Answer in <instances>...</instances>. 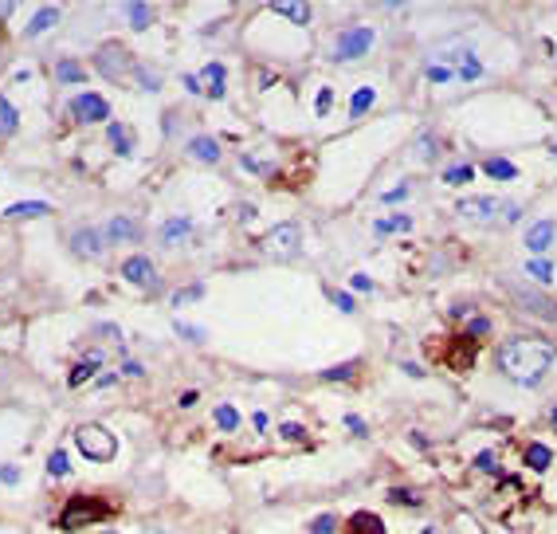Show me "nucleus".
<instances>
[{
    "instance_id": "f257e3e1",
    "label": "nucleus",
    "mask_w": 557,
    "mask_h": 534,
    "mask_svg": "<svg viewBox=\"0 0 557 534\" xmlns=\"http://www.w3.org/2000/svg\"><path fill=\"white\" fill-rule=\"evenodd\" d=\"M557 354L549 342H538V338H514L507 346L498 350V369L502 377L518 385H541L546 382V373L553 369Z\"/></svg>"
},
{
    "instance_id": "f03ea898",
    "label": "nucleus",
    "mask_w": 557,
    "mask_h": 534,
    "mask_svg": "<svg viewBox=\"0 0 557 534\" xmlns=\"http://www.w3.org/2000/svg\"><path fill=\"white\" fill-rule=\"evenodd\" d=\"M110 515V503L106 499H94V495H71L67 507L60 511V526L63 530H79L86 523H99V518Z\"/></svg>"
},
{
    "instance_id": "7ed1b4c3",
    "label": "nucleus",
    "mask_w": 557,
    "mask_h": 534,
    "mask_svg": "<svg viewBox=\"0 0 557 534\" xmlns=\"http://www.w3.org/2000/svg\"><path fill=\"white\" fill-rule=\"evenodd\" d=\"M75 444H79V452H83L86 460H94V464H106V460H114V452H118L114 433L102 428V424H83V428H75Z\"/></svg>"
},
{
    "instance_id": "20e7f679",
    "label": "nucleus",
    "mask_w": 557,
    "mask_h": 534,
    "mask_svg": "<svg viewBox=\"0 0 557 534\" xmlns=\"http://www.w3.org/2000/svg\"><path fill=\"white\" fill-rule=\"evenodd\" d=\"M373 28H365V24H354V28H346V32L338 35V48H334V60H357V55H365V51L373 48Z\"/></svg>"
},
{
    "instance_id": "39448f33",
    "label": "nucleus",
    "mask_w": 557,
    "mask_h": 534,
    "mask_svg": "<svg viewBox=\"0 0 557 534\" xmlns=\"http://www.w3.org/2000/svg\"><path fill=\"white\" fill-rule=\"evenodd\" d=\"M507 291L514 295V303L522 306L526 314H538V318H546V323H557V303L546 295H538V291L530 287H518V283H507Z\"/></svg>"
},
{
    "instance_id": "423d86ee",
    "label": "nucleus",
    "mask_w": 557,
    "mask_h": 534,
    "mask_svg": "<svg viewBox=\"0 0 557 534\" xmlns=\"http://www.w3.org/2000/svg\"><path fill=\"white\" fill-rule=\"evenodd\" d=\"M94 63H99V71L106 79H118V75H126V71H134V55H130L122 43H106V48L94 55Z\"/></svg>"
},
{
    "instance_id": "0eeeda50",
    "label": "nucleus",
    "mask_w": 557,
    "mask_h": 534,
    "mask_svg": "<svg viewBox=\"0 0 557 534\" xmlns=\"http://www.w3.org/2000/svg\"><path fill=\"white\" fill-rule=\"evenodd\" d=\"M298 224H278V228H271L267 232V252L271 255H278V260H291V255H298Z\"/></svg>"
},
{
    "instance_id": "6e6552de",
    "label": "nucleus",
    "mask_w": 557,
    "mask_h": 534,
    "mask_svg": "<svg viewBox=\"0 0 557 534\" xmlns=\"http://www.w3.org/2000/svg\"><path fill=\"white\" fill-rule=\"evenodd\" d=\"M71 114H75L79 122H106L110 118V102L102 99V94H79L75 102H71Z\"/></svg>"
},
{
    "instance_id": "1a4fd4ad",
    "label": "nucleus",
    "mask_w": 557,
    "mask_h": 534,
    "mask_svg": "<svg viewBox=\"0 0 557 534\" xmlns=\"http://www.w3.org/2000/svg\"><path fill=\"white\" fill-rule=\"evenodd\" d=\"M444 365H451L456 373L471 369V365H475V338H467V334H456V338L448 342V350H444Z\"/></svg>"
},
{
    "instance_id": "9d476101",
    "label": "nucleus",
    "mask_w": 557,
    "mask_h": 534,
    "mask_svg": "<svg viewBox=\"0 0 557 534\" xmlns=\"http://www.w3.org/2000/svg\"><path fill=\"white\" fill-rule=\"evenodd\" d=\"M122 279L137 283V287H153V283H157V275H153L150 255H130V260L122 263Z\"/></svg>"
},
{
    "instance_id": "9b49d317",
    "label": "nucleus",
    "mask_w": 557,
    "mask_h": 534,
    "mask_svg": "<svg viewBox=\"0 0 557 534\" xmlns=\"http://www.w3.org/2000/svg\"><path fill=\"white\" fill-rule=\"evenodd\" d=\"M498 208H502V204L487 201V196H471V201H459L456 204V212H459V216H467V221H490Z\"/></svg>"
},
{
    "instance_id": "f8f14e48",
    "label": "nucleus",
    "mask_w": 557,
    "mask_h": 534,
    "mask_svg": "<svg viewBox=\"0 0 557 534\" xmlns=\"http://www.w3.org/2000/svg\"><path fill=\"white\" fill-rule=\"evenodd\" d=\"M553 236H557V224L553 221H538L530 232H526V247H530V252H546V247L553 244Z\"/></svg>"
},
{
    "instance_id": "ddd939ff",
    "label": "nucleus",
    "mask_w": 557,
    "mask_h": 534,
    "mask_svg": "<svg viewBox=\"0 0 557 534\" xmlns=\"http://www.w3.org/2000/svg\"><path fill=\"white\" fill-rule=\"evenodd\" d=\"M71 247H75L79 255H91V260H94V255H102V247H106V244H102V236L94 228H79L75 236H71Z\"/></svg>"
},
{
    "instance_id": "4468645a",
    "label": "nucleus",
    "mask_w": 557,
    "mask_h": 534,
    "mask_svg": "<svg viewBox=\"0 0 557 534\" xmlns=\"http://www.w3.org/2000/svg\"><path fill=\"white\" fill-rule=\"evenodd\" d=\"M346 530L349 534H385V523H381V515H373V511H357L346 523Z\"/></svg>"
},
{
    "instance_id": "2eb2a0df",
    "label": "nucleus",
    "mask_w": 557,
    "mask_h": 534,
    "mask_svg": "<svg viewBox=\"0 0 557 534\" xmlns=\"http://www.w3.org/2000/svg\"><path fill=\"white\" fill-rule=\"evenodd\" d=\"M106 240H110V244H126V240H137V224L130 221V216H114V221L106 224Z\"/></svg>"
},
{
    "instance_id": "dca6fc26",
    "label": "nucleus",
    "mask_w": 557,
    "mask_h": 534,
    "mask_svg": "<svg viewBox=\"0 0 557 534\" xmlns=\"http://www.w3.org/2000/svg\"><path fill=\"white\" fill-rule=\"evenodd\" d=\"M189 232H193V221L189 216H173V221L161 224V244H181Z\"/></svg>"
},
{
    "instance_id": "f3484780",
    "label": "nucleus",
    "mask_w": 557,
    "mask_h": 534,
    "mask_svg": "<svg viewBox=\"0 0 557 534\" xmlns=\"http://www.w3.org/2000/svg\"><path fill=\"white\" fill-rule=\"evenodd\" d=\"M271 12H275V16H287L291 24H310V9H306V4H295V0H275Z\"/></svg>"
},
{
    "instance_id": "a211bd4d",
    "label": "nucleus",
    "mask_w": 557,
    "mask_h": 534,
    "mask_svg": "<svg viewBox=\"0 0 557 534\" xmlns=\"http://www.w3.org/2000/svg\"><path fill=\"white\" fill-rule=\"evenodd\" d=\"M106 138H110V145H114V153H122V157L134 150V134H130V126H122V122H110Z\"/></svg>"
},
{
    "instance_id": "6ab92c4d",
    "label": "nucleus",
    "mask_w": 557,
    "mask_h": 534,
    "mask_svg": "<svg viewBox=\"0 0 557 534\" xmlns=\"http://www.w3.org/2000/svg\"><path fill=\"white\" fill-rule=\"evenodd\" d=\"M189 157H196V162H220V145L212 138H193L189 142Z\"/></svg>"
},
{
    "instance_id": "aec40b11",
    "label": "nucleus",
    "mask_w": 557,
    "mask_h": 534,
    "mask_svg": "<svg viewBox=\"0 0 557 534\" xmlns=\"http://www.w3.org/2000/svg\"><path fill=\"white\" fill-rule=\"evenodd\" d=\"M201 79L208 83V94H212V99H224V63H208Z\"/></svg>"
},
{
    "instance_id": "412c9836",
    "label": "nucleus",
    "mask_w": 557,
    "mask_h": 534,
    "mask_svg": "<svg viewBox=\"0 0 557 534\" xmlns=\"http://www.w3.org/2000/svg\"><path fill=\"white\" fill-rule=\"evenodd\" d=\"M99 362H102V354H99V350H94V354H86L83 362H79L75 369H71V385H83L86 377H94V369H99Z\"/></svg>"
},
{
    "instance_id": "4be33fe9",
    "label": "nucleus",
    "mask_w": 557,
    "mask_h": 534,
    "mask_svg": "<svg viewBox=\"0 0 557 534\" xmlns=\"http://www.w3.org/2000/svg\"><path fill=\"white\" fill-rule=\"evenodd\" d=\"M55 79H60V83H86V71L79 67L75 60H60L55 63Z\"/></svg>"
},
{
    "instance_id": "5701e85b",
    "label": "nucleus",
    "mask_w": 557,
    "mask_h": 534,
    "mask_svg": "<svg viewBox=\"0 0 557 534\" xmlns=\"http://www.w3.org/2000/svg\"><path fill=\"white\" fill-rule=\"evenodd\" d=\"M4 216H47V201H16L4 208Z\"/></svg>"
},
{
    "instance_id": "b1692460",
    "label": "nucleus",
    "mask_w": 557,
    "mask_h": 534,
    "mask_svg": "<svg viewBox=\"0 0 557 534\" xmlns=\"http://www.w3.org/2000/svg\"><path fill=\"white\" fill-rule=\"evenodd\" d=\"M126 16H130V28H137V32H145V28L153 24V9H150V4H126Z\"/></svg>"
},
{
    "instance_id": "393cba45",
    "label": "nucleus",
    "mask_w": 557,
    "mask_h": 534,
    "mask_svg": "<svg viewBox=\"0 0 557 534\" xmlns=\"http://www.w3.org/2000/svg\"><path fill=\"white\" fill-rule=\"evenodd\" d=\"M483 169H487V173H490V177H495V181H514V177H518V169H514V165L507 162V157H490V162L483 165Z\"/></svg>"
},
{
    "instance_id": "a878e982",
    "label": "nucleus",
    "mask_w": 557,
    "mask_h": 534,
    "mask_svg": "<svg viewBox=\"0 0 557 534\" xmlns=\"http://www.w3.org/2000/svg\"><path fill=\"white\" fill-rule=\"evenodd\" d=\"M549 460H553V452H549L546 444H530V448H526V464H530L534 472H546Z\"/></svg>"
},
{
    "instance_id": "bb28decb",
    "label": "nucleus",
    "mask_w": 557,
    "mask_h": 534,
    "mask_svg": "<svg viewBox=\"0 0 557 534\" xmlns=\"http://www.w3.org/2000/svg\"><path fill=\"white\" fill-rule=\"evenodd\" d=\"M55 20H60V9H40V12H35V20L24 28V32H28V35H40V32H47Z\"/></svg>"
},
{
    "instance_id": "cd10ccee",
    "label": "nucleus",
    "mask_w": 557,
    "mask_h": 534,
    "mask_svg": "<svg viewBox=\"0 0 557 534\" xmlns=\"http://www.w3.org/2000/svg\"><path fill=\"white\" fill-rule=\"evenodd\" d=\"M373 99H377V91H373V87H361V91L354 94V102H349V114H354V118H361V114L373 106Z\"/></svg>"
},
{
    "instance_id": "c85d7f7f",
    "label": "nucleus",
    "mask_w": 557,
    "mask_h": 534,
    "mask_svg": "<svg viewBox=\"0 0 557 534\" xmlns=\"http://www.w3.org/2000/svg\"><path fill=\"white\" fill-rule=\"evenodd\" d=\"M16 126H20V118H16V106H12L9 99H0V134H12Z\"/></svg>"
},
{
    "instance_id": "c756f323",
    "label": "nucleus",
    "mask_w": 557,
    "mask_h": 534,
    "mask_svg": "<svg viewBox=\"0 0 557 534\" xmlns=\"http://www.w3.org/2000/svg\"><path fill=\"white\" fill-rule=\"evenodd\" d=\"M216 424L224 428V433H236V428H240V413L232 405H216Z\"/></svg>"
},
{
    "instance_id": "7c9ffc66",
    "label": "nucleus",
    "mask_w": 557,
    "mask_h": 534,
    "mask_svg": "<svg viewBox=\"0 0 557 534\" xmlns=\"http://www.w3.org/2000/svg\"><path fill=\"white\" fill-rule=\"evenodd\" d=\"M459 75H463V83H475V79L483 75V63L475 51H463V67H459Z\"/></svg>"
},
{
    "instance_id": "2f4dec72",
    "label": "nucleus",
    "mask_w": 557,
    "mask_h": 534,
    "mask_svg": "<svg viewBox=\"0 0 557 534\" xmlns=\"http://www.w3.org/2000/svg\"><path fill=\"white\" fill-rule=\"evenodd\" d=\"M526 275L538 279V283H549V279H553V267H549L546 260H530V263H526Z\"/></svg>"
},
{
    "instance_id": "473e14b6",
    "label": "nucleus",
    "mask_w": 557,
    "mask_h": 534,
    "mask_svg": "<svg viewBox=\"0 0 557 534\" xmlns=\"http://www.w3.org/2000/svg\"><path fill=\"white\" fill-rule=\"evenodd\" d=\"M471 177H475V169H471V165H451V169L444 173V181H448V185H467Z\"/></svg>"
},
{
    "instance_id": "72a5a7b5",
    "label": "nucleus",
    "mask_w": 557,
    "mask_h": 534,
    "mask_svg": "<svg viewBox=\"0 0 557 534\" xmlns=\"http://www.w3.org/2000/svg\"><path fill=\"white\" fill-rule=\"evenodd\" d=\"M412 228V221L408 216H388V221H377V232L385 236V232H408Z\"/></svg>"
},
{
    "instance_id": "f704fd0d",
    "label": "nucleus",
    "mask_w": 557,
    "mask_h": 534,
    "mask_svg": "<svg viewBox=\"0 0 557 534\" xmlns=\"http://www.w3.org/2000/svg\"><path fill=\"white\" fill-rule=\"evenodd\" d=\"M338 530V515H318L310 523V534H334Z\"/></svg>"
},
{
    "instance_id": "c9c22d12",
    "label": "nucleus",
    "mask_w": 557,
    "mask_h": 534,
    "mask_svg": "<svg viewBox=\"0 0 557 534\" xmlns=\"http://www.w3.org/2000/svg\"><path fill=\"white\" fill-rule=\"evenodd\" d=\"M47 472H51V475H67V472H71L67 456H63V452H51V456H47Z\"/></svg>"
},
{
    "instance_id": "e433bc0d",
    "label": "nucleus",
    "mask_w": 557,
    "mask_h": 534,
    "mask_svg": "<svg viewBox=\"0 0 557 534\" xmlns=\"http://www.w3.org/2000/svg\"><path fill=\"white\" fill-rule=\"evenodd\" d=\"M278 433L287 436V440H295V444H303V440H306V428H303V424H295V421L278 424Z\"/></svg>"
},
{
    "instance_id": "4c0bfd02",
    "label": "nucleus",
    "mask_w": 557,
    "mask_h": 534,
    "mask_svg": "<svg viewBox=\"0 0 557 534\" xmlns=\"http://www.w3.org/2000/svg\"><path fill=\"white\" fill-rule=\"evenodd\" d=\"M173 330H177L181 338H189V342H204V334H208V330H204V326H189V323H177V326H173Z\"/></svg>"
},
{
    "instance_id": "58836bf2",
    "label": "nucleus",
    "mask_w": 557,
    "mask_h": 534,
    "mask_svg": "<svg viewBox=\"0 0 557 534\" xmlns=\"http://www.w3.org/2000/svg\"><path fill=\"white\" fill-rule=\"evenodd\" d=\"M475 467H479V472H498V456L495 452H479V456H475Z\"/></svg>"
},
{
    "instance_id": "ea45409f",
    "label": "nucleus",
    "mask_w": 557,
    "mask_h": 534,
    "mask_svg": "<svg viewBox=\"0 0 557 534\" xmlns=\"http://www.w3.org/2000/svg\"><path fill=\"white\" fill-rule=\"evenodd\" d=\"M322 377H326V382H346V377H354V362L338 365V369H322Z\"/></svg>"
},
{
    "instance_id": "a19ab883",
    "label": "nucleus",
    "mask_w": 557,
    "mask_h": 534,
    "mask_svg": "<svg viewBox=\"0 0 557 534\" xmlns=\"http://www.w3.org/2000/svg\"><path fill=\"white\" fill-rule=\"evenodd\" d=\"M487 330H490V323H487V318H471L463 334H467V338H475V342H479V338H483V334H487Z\"/></svg>"
},
{
    "instance_id": "79ce46f5",
    "label": "nucleus",
    "mask_w": 557,
    "mask_h": 534,
    "mask_svg": "<svg viewBox=\"0 0 557 534\" xmlns=\"http://www.w3.org/2000/svg\"><path fill=\"white\" fill-rule=\"evenodd\" d=\"M201 295H204V287H201V283H193V287L177 291V295H173V303L181 306V303H193V299H201Z\"/></svg>"
},
{
    "instance_id": "37998d69",
    "label": "nucleus",
    "mask_w": 557,
    "mask_h": 534,
    "mask_svg": "<svg viewBox=\"0 0 557 534\" xmlns=\"http://www.w3.org/2000/svg\"><path fill=\"white\" fill-rule=\"evenodd\" d=\"M346 424H349V433H354V436H369V428H365V421H361V416H354V413H349V416H346Z\"/></svg>"
},
{
    "instance_id": "c03bdc74",
    "label": "nucleus",
    "mask_w": 557,
    "mask_h": 534,
    "mask_svg": "<svg viewBox=\"0 0 557 534\" xmlns=\"http://www.w3.org/2000/svg\"><path fill=\"white\" fill-rule=\"evenodd\" d=\"M330 102H334V91H330V87H322V91H318V102H314V106H318V114L330 111Z\"/></svg>"
},
{
    "instance_id": "a18cd8bd",
    "label": "nucleus",
    "mask_w": 557,
    "mask_h": 534,
    "mask_svg": "<svg viewBox=\"0 0 557 534\" xmlns=\"http://www.w3.org/2000/svg\"><path fill=\"white\" fill-rule=\"evenodd\" d=\"M428 79H432V83H448V79H451V71H448V67H439V63H436V67H428Z\"/></svg>"
},
{
    "instance_id": "49530a36",
    "label": "nucleus",
    "mask_w": 557,
    "mask_h": 534,
    "mask_svg": "<svg viewBox=\"0 0 557 534\" xmlns=\"http://www.w3.org/2000/svg\"><path fill=\"white\" fill-rule=\"evenodd\" d=\"M405 196H408V185H397L385 193V204H397V201H405Z\"/></svg>"
},
{
    "instance_id": "de8ad7c7",
    "label": "nucleus",
    "mask_w": 557,
    "mask_h": 534,
    "mask_svg": "<svg viewBox=\"0 0 557 534\" xmlns=\"http://www.w3.org/2000/svg\"><path fill=\"white\" fill-rule=\"evenodd\" d=\"M388 499H393V503H420V495H412V491H400V487H397V491H388Z\"/></svg>"
},
{
    "instance_id": "09e8293b",
    "label": "nucleus",
    "mask_w": 557,
    "mask_h": 534,
    "mask_svg": "<svg viewBox=\"0 0 557 534\" xmlns=\"http://www.w3.org/2000/svg\"><path fill=\"white\" fill-rule=\"evenodd\" d=\"M137 79H142V91H157V75H145V71H137Z\"/></svg>"
},
{
    "instance_id": "8fccbe9b",
    "label": "nucleus",
    "mask_w": 557,
    "mask_h": 534,
    "mask_svg": "<svg viewBox=\"0 0 557 534\" xmlns=\"http://www.w3.org/2000/svg\"><path fill=\"white\" fill-rule=\"evenodd\" d=\"M334 303H338L346 314H354V306H357V303H354V295H334Z\"/></svg>"
},
{
    "instance_id": "3c124183",
    "label": "nucleus",
    "mask_w": 557,
    "mask_h": 534,
    "mask_svg": "<svg viewBox=\"0 0 557 534\" xmlns=\"http://www.w3.org/2000/svg\"><path fill=\"white\" fill-rule=\"evenodd\" d=\"M0 479H4V484H16V479H20V472L9 464V467H0Z\"/></svg>"
},
{
    "instance_id": "603ef678",
    "label": "nucleus",
    "mask_w": 557,
    "mask_h": 534,
    "mask_svg": "<svg viewBox=\"0 0 557 534\" xmlns=\"http://www.w3.org/2000/svg\"><path fill=\"white\" fill-rule=\"evenodd\" d=\"M196 397H201V393H196V389L181 393V408H193V405H196Z\"/></svg>"
},
{
    "instance_id": "864d4df0",
    "label": "nucleus",
    "mask_w": 557,
    "mask_h": 534,
    "mask_svg": "<svg viewBox=\"0 0 557 534\" xmlns=\"http://www.w3.org/2000/svg\"><path fill=\"white\" fill-rule=\"evenodd\" d=\"M185 91L201 94V91H204V87H201V79H196V75H185Z\"/></svg>"
},
{
    "instance_id": "5fc2aeb1",
    "label": "nucleus",
    "mask_w": 557,
    "mask_h": 534,
    "mask_svg": "<svg viewBox=\"0 0 557 534\" xmlns=\"http://www.w3.org/2000/svg\"><path fill=\"white\" fill-rule=\"evenodd\" d=\"M354 287L357 291H373V279H369V275H354Z\"/></svg>"
},
{
    "instance_id": "6e6d98bb",
    "label": "nucleus",
    "mask_w": 557,
    "mask_h": 534,
    "mask_svg": "<svg viewBox=\"0 0 557 534\" xmlns=\"http://www.w3.org/2000/svg\"><path fill=\"white\" fill-rule=\"evenodd\" d=\"M428 153H436V142H432V138H424V142H420V157H428Z\"/></svg>"
},
{
    "instance_id": "4d7b16f0",
    "label": "nucleus",
    "mask_w": 557,
    "mask_h": 534,
    "mask_svg": "<svg viewBox=\"0 0 557 534\" xmlns=\"http://www.w3.org/2000/svg\"><path fill=\"white\" fill-rule=\"evenodd\" d=\"M240 221H255V204H244V208H240Z\"/></svg>"
},
{
    "instance_id": "13d9d810",
    "label": "nucleus",
    "mask_w": 557,
    "mask_h": 534,
    "mask_svg": "<svg viewBox=\"0 0 557 534\" xmlns=\"http://www.w3.org/2000/svg\"><path fill=\"white\" fill-rule=\"evenodd\" d=\"M405 373H408V377H424V369H420L416 362H408V365H405Z\"/></svg>"
},
{
    "instance_id": "bf43d9fd",
    "label": "nucleus",
    "mask_w": 557,
    "mask_h": 534,
    "mask_svg": "<svg viewBox=\"0 0 557 534\" xmlns=\"http://www.w3.org/2000/svg\"><path fill=\"white\" fill-rule=\"evenodd\" d=\"M549 424H553V433H557V405H553V413H549Z\"/></svg>"
},
{
    "instance_id": "052dcab7",
    "label": "nucleus",
    "mask_w": 557,
    "mask_h": 534,
    "mask_svg": "<svg viewBox=\"0 0 557 534\" xmlns=\"http://www.w3.org/2000/svg\"><path fill=\"white\" fill-rule=\"evenodd\" d=\"M420 534H439V530H436V526H424V530H420Z\"/></svg>"
},
{
    "instance_id": "680f3d73",
    "label": "nucleus",
    "mask_w": 557,
    "mask_h": 534,
    "mask_svg": "<svg viewBox=\"0 0 557 534\" xmlns=\"http://www.w3.org/2000/svg\"><path fill=\"white\" fill-rule=\"evenodd\" d=\"M102 534H118V530H102Z\"/></svg>"
}]
</instances>
